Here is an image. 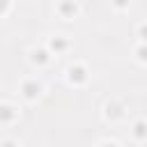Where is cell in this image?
Here are the masks:
<instances>
[{
  "label": "cell",
  "mask_w": 147,
  "mask_h": 147,
  "mask_svg": "<svg viewBox=\"0 0 147 147\" xmlns=\"http://www.w3.org/2000/svg\"><path fill=\"white\" fill-rule=\"evenodd\" d=\"M2 147H16V145H14V142H5Z\"/></svg>",
  "instance_id": "cell-8"
},
{
  "label": "cell",
  "mask_w": 147,
  "mask_h": 147,
  "mask_svg": "<svg viewBox=\"0 0 147 147\" xmlns=\"http://www.w3.org/2000/svg\"><path fill=\"white\" fill-rule=\"evenodd\" d=\"M124 2H126V0H117V5H124Z\"/></svg>",
  "instance_id": "cell-9"
},
{
  "label": "cell",
  "mask_w": 147,
  "mask_h": 147,
  "mask_svg": "<svg viewBox=\"0 0 147 147\" xmlns=\"http://www.w3.org/2000/svg\"><path fill=\"white\" fill-rule=\"evenodd\" d=\"M51 46H53L55 51H62V48L67 46V41H64V39H53V41H51Z\"/></svg>",
  "instance_id": "cell-5"
},
{
  "label": "cell",
  "mask_w": 147,
  "mask_h": 147,
  "mask_svg": "<svg viewBox=\"0 0 147 147\" xmlns=\"http://www.w3.org/2000/svg\"><path fill=\"white\" fill-rule=\"evenodd\" d=\"M5 7H7V0H0V11H2Z\"/></svg>",
  "instance_id": "cell-7"
},
{
  "label": "cell",
  "mask_w": 147,
  "mask_h": 147,
  "mask_svg": "<svg viewBox=\"0 0 147 147\" xmlns=\"http://www.w3.org/2000/svg\"><path fill=\"white\" fill-rule=\"evenodd\" d=\"M14 117V110L9 106H0V119H11Z\"/></svg>",
  "instance_id": "cell-3"
},
{
  "label": "cell",
  "mask_w": 147,
  "mask_h": 147,
  "mask_svg": "<svg viewBox=\"0 0 147 147\" xmlns=\"http://www.w3.org/2000/svg\"><path fill=\"white\" fill-rule=\"evenodd\" d=\"M23 92H25V96L32 99V96L39 94V85H37V83H25V85H23Z\"/></svg>",
  "instance_id": "cell-1"
},
{
  "label": "cell",
  "mask_w": 147,
  "mask_h": 147,
  "mask_svg": "<svg viewBox=\"0 0 147 147\" xmlns=\"http://www.w3.org/2000/svg\"><path fill=\"white\" fill-rule=\"evenodd\" d=\"M46 60H48L46 51H34V62H46Z\"/></svg>",
  "instance_id": "cell-4"
},
{
  "label": "cell",
  "mask_w": 147,
  "mask_h": 147,
  "mask_svg": "<svg viewBox=\"0 0 147 147\" xmlns=\"http://www.w3.org/2000/svg\"><path fill=\"white\" fill-rule=\"evenodd\" d=\"M69 78H71V80H76V83H80V80H85V69H80V67H76V69H71V71H69Z\"/></svg>",
  "instance_id": "cell-2"
},
{
  "label": "cell",
  "mask_w": 147,
  "mask_h": 147,
  "mask_svg": "<svg viewBox=\"0 0 147 147\" xmlns=\"http://www.w3.org/2000/svg\"><path fill=\"white\" fill-rule=\"evenodd\" d=\"M103 147H115V145H103Z\"/></svg>",
  "instance_id": "cell-10"
},
{
  "label": "cell",
  "mask_w": 147,
  "mask_h": 147,
  "mask_svg": "<svg viewBox=\"0 0 147 147\" xmlns=\"http://www.w3.org/2000/svg\"><path fill=\"white\" fill-rule=\"evenodd\" d=\"M62 11H76V7L69 5V2H64V5H62Z\"/></svg>",
  "instance_id": "cell-6"
}]
</instances>
